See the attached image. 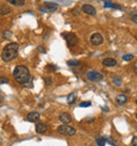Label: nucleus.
Listing matches in <instances>:
<instances>
[{"label":"nucleus","mask_w":137,"mask_h":146,"mask_svg":"<svg viewBox=\"0 0 137 146\" xmlns=\"http://www.w3.org/2000/svg\"><path fill=\"white\" fill-rule=\"evenodd\" d=\"M13 75H14V78L16 80V82L18 84L25 85L28 84L30 80H31V73H30V70L28 69V67L25 66H17L14 69V72H13Z\"/></svg>","instance_id":"obj_1"},{"label":"nucleus","mask_w":137,"mask_h":146,"mask_svg":"<svg viewBox=\"0 0 137 146\" xmlns=\"http://www.w3.org/2000/svg\"><path fill=\"white\" fill-rule=\"evenodd\" d=\"M18 49L19 46L16 42H11V44H7L2 50L1 53V58L2 60L5 62H9L16 58V56L18 54Z\"/></svg>","instance_id":"obj_2"},{"label":"nucleus","mask_w":137,"mask_h":146,"mask_svg":"<svg viewBox=\"0 0 137 146\" xmlns=\"http://www.w3.org/2000/svg\"><path fill=\"white\" fill-rule=\"evenodd\" d=\"M61 36H63V38L65 39L68 47H73V46H76V44H78V38H77V36L74 33L65 32V33L61 34Z\"/></svg>","instance_id":"obj_3"},{"label":"nucleus","mask_w":137,"mask_h":146,"mask_svg":"<svg viewBox=\"0 0 137 146\" xmlns=\"http://www.w3.org/2000/svg\"><path fill=\"white\" fill-rule=\"evenodd\" d=\"M57 131L62 135L71 137V135H74L76 133V129L71 127V126H68V125H60V126L57 127Z\"/></svg>","instance_id":"obj_4"},{"label":"nucleus","mask_w":137,"mask_h":146,"mask_svg":"<svg viewBox=\"0 0 137 146\" xmlns=\"http://www.w3.org/2000/svg\"><path fill=\"white\" fill-rule=\"evenodd\" d=\"M87 77L91 82H100L103 80V75L98 71H89L87 73Z\"/></svg>","instance_id":"obj_5"},{"label":"nucleus","mask_w":137,"mask_h":146,"mask_svg":"<svg viewBox=\"0 0 137 146\" xmlns=\"http://www.w3.org/2000/svg\"><path fill=\"white\" fill-rule=\"evenodd\" d=\"M90 40L94 46H99V44H101L103 42V37L99 33H94L93 35L91 36Z\"/></svg>","instance_id":"obj_6"},{"label":"nucleus","mask_w":137,"mask_h":146,"mask_svg":"<svg viewBox=\"0 0 137 146\" xmlns=\"http://www.w3.org/2000/svg\"><path fill=\"white\" fill-rule=\"evenodd\" d=\"M81 11L88 15L96 14V9H95L93 5H91V4H83L82 7H81Z\"/></svg>","instance_id":"obj_7"},{"label":"nucleus","mask_w":137,"mask_h":146,"mask_svg":"<svg viewBox=\"0 0 137 146\" xmlns=\"http://www.w3.org/2000/svg\"><path fill=\"white\" fill-rule=\"evenodd\" d=\"M58 119H59V121L62 123V125H68V123H71V122H72V117H71V115L67 112L61 113Z\"/></svg>","instance_id":"obj_8"},{"label":"nucleus","mask_w":137,"mask_h":146,"mask_svg":"<svg viewBox=\"0 0 137 146\" xmlns=\"http://www.w3.org/2000/svg\"><path fill=\"white\" fill-rule=\"evenodd\" d=\"M102 64L105 67H114L117 65V60L115 58H112V57H107V58L103 59Z\"/></svg>","instance_id":"obj_9"},{"label":"nucleus","mask_w":137,"mask_h":146,"mask_svg":"<svg viewBox=\"0 0 137 146\" xmlns=\"http://www.w3.org/2000/svg\"><path fill=\"white\" fill-rule=\"evenodd\" d=\"M40 117V114L38 112H36V111H33V112H30L29 114H28V117H26V119H28V121L29 122H37V121L39 120Z\"/></svg>","instance_id":"obj_10"},{"label":"nucleus","mask_w":137,"mask_h":146,"mask_svg":"<svg viewBox=\"0 0 137 146\" xmlns=\"http://www.w3.org/2000/svg\"><path fill=\"white\" fill-rule=\"evenodd\" d=\"M35 129H36L37 133H40V135H42V133H45V132H47V126L44 124V123H38V124L36 125Z\"/></svg>","instance_id":"obj_11"},{"label":"nucleus","mask_w":137,"mask_h":146,"mask_svg":"<svg viewBox=\"0 0 137 146\" xmlns=\"http://www.w3.org/2000/svg\"><path fill=\"white\" fill-rule=\"evenodd\" d=\"M116 102L118 103L119 105H124V104H126V102H128V98H126L124 94H119L117 95V98H116Z\"/></svg>","instance_id":"obj_12"},{"label":"nucleus","mask_w":137,"mask_h":146,"mask_svg":"<svg viewBox=\"0 0 137 146\" xmlns=\"http://www.w3.org/2000/svg\"><path fill=\"white\" fill-rule=\"evenodd\" d=\"M10 12H11V9H10V7H7V4L0 5V15H7L10 14Z\"/></svg>","instance_id":"obj_13"},{"label":"nucleus","mask_w":137,"mask_h":146,"mask_svg":"<svg viewBox=\"0 0 137 146\" xmlns=\"http://www.w3.org/2000/svg\"><path fill=\"white\" fill-rule=\"evenodd\" d=\"M57 10V7H52V5H45V7H40L39 11H42L44 13H47V12H55Z\"/></svg>","instance_id":"obj_14"},{"label":"nucleus","mask_w":137,"mask_h":146,"mask_svg":"<svg viewBox=\"0 0 137 146\" xmlns=\"http://www.w3.org/2000/svg\"><path fill=\"white\" fill-rule=\"evenodd\" d=\"M9 3H12L13 5H16V7H22L25 4L24 0H7Z\"/></svg>","instance_id":"obj_15"},{"label":"nucleus","mask_w":137,"mask_h":146,"mask_svg":"<svg viewBox=\"0 0 137 146\" xmlns=\"http://www.w3.org/2000/svg\"><path fill=\"white\" fill-rule=\"evenodd\" d=\"M103 3H105V7H113V9H118V10H121V9H123L120 5L114 4L113 2H111V1H105Z\"/></svg>","instance_id":"obj_16"},{"label":"nucleus","mask_w":137,"mask_h":146,"mask_svg":"<svg viewBox=\"0 0 137 146\" xmlns=\"http://www.w3.org/2000/svg\"><path fill=\"white\" fill-rule=\"evenodd\" d=\"M96 143H97L98 146H105L107 141H105V138L98 135V137H96Z\"/></svg>","instance_id":"obj_17"},{"label":"nucleus","mask_w":137,"mask_h":146,"mask_svg":"<svg viewBox=\"0 0 137 146\" xmlns=\"http://www.w3.org/2000/svg\"><path fill=\"white\" fill-rule=\"evenodd\" d=\"M76 99H77V96H76L75 93H71V94L68 96V99H67V101H68V104H73V103L76 102Z\"/></svg>","instance_id":"obj_18"},{"label":"nucleus","mask_w":137,"mask_h":146,"mask_svg":"<svg viewBox=\"0 0 137 146\" xmlns=\"http://www.w3.org/2000/svg\"><path fill=\"white\" fill-rule=\"evenodd\" d=\"M113 84L115 85V86H121V83H123V80H121V77H119V76H115L114 78H113Z\"/></svg>","instance_id":"obj_19"},{"label":"nucleus","mask_w":137,"mask_h":146,"mask_svg":"<svg viewBox=\"0 0 137 146\" xmlns=\"http://www.w3.org/2000/svg\"><path fill=\"white\" fill-rule=\"evenodd\" d=\"M79 60H76V59H72V60H68V65L71 67H76V66H79Z\"/></svg>","instance_id":"obj_20"},{"label":"nucleus","mask_w":137,"mask_h":146,"mask_svg":"<svg viewBox=\"0 0 137 146\" xmlns=\"http://www.w3.org/2000/svg\"><path fill=\"white\" fill-rule=\"evenodd\" d=\"M134 58V56L132 54H126L123 56V60H126V62H129V60H132Z\"/></svg>","instance_id":"obj_21"},{"label":"nucleus","mask_w":137,"mask_h":146,"mask_svg":"<svg viewBox=\"0 0 137 146\" xmlns=\"http://www.w3.org/2000/svg\"><path fill=\"white\" fill-rule=\"evenodd\" d=\"M105 141L108 143H110L111 145H113V146H117V142L116 141H114V140L112 139V138H110V137H108V138H105Z\"/></svg>","instance_id":"obj_22"},{"label":"nucleus","mask_w":137,"mask_h":146,"mask_svg":"<svg viewBox=\"0 0 137 146\" xmlns=\"http://www.w3.org/2000/svg\"><path fill=\"white\" fill-rule=\"evenodd\" d=\"M7 83H9V78L7 76H0V85L7 84Z\"/></svg>","instance_id":"obj_23"},{"label":"nucleus","mask_w":137,"mask_h":146,"mask_svg":"<svg viewBox=\"0 0 137 146\" xmlns=\"http://www.w3.org/2000/svg\"><path fill=\"white\" fill-rule=\"evenodd\" d=\"M91 102H81L79 104V107H90Z\"/></svg>","instance_id":"obj_24"},{"label":"nucleus","mask_w":137,"mask_h":146,"mask_svg":"<svg viewBox=\"0 0 137 146\" xmlns=\"http://www.w3.org/2000/svg\"><path fill=\"white\" fill-rule=\"evenodd\" d=\"M79 9H78V7H75V9H74V10H72V14L73 15H75V16H77V15L79 14Z\"/></svg>","instance_id":"obj_25"},{"label":"nucleus","mask_w":137,"mask_h":146,"mask_svg":"<svg viewBox=\"0 0 137 146\" xmlns=\"http://www.w3.org/2000/svg\"><path fill=\"white\" fill-rule=\"evenodd\" d=\"M131 145H132V146H137V137L133 138L132 142H131Z\"/></svg>","instance_id":"obj_26"},{"label":"nucleus","mask_w":137,"mask_h":146,"mask_svg":"<svg viewBox=\"0 0 137 146\" xmlns=\"http://www.w3.org/2000/svg\"><path fill=\"white\" fill-rule=\"evenodd\" d=\"M45 84L47 85L52 84V78H51V77H45Z\"/></svg>","instance_id":"obj_27"},{"label":"nucleus","mask_w":137,"mask_h":146,"mask_svg":"<svg viewBox=\"0 0 137 146\" xmlns=\"http://www.w3.org/2000/svg\"><path fill=\"white\" fill-rule=\"evenodd\" d=\"M132 21L135 22V23H137V14H135V15L132 16Z\"/></svg>","instance_id":"obj_28"},{"label":"nucleus","mask_w":137,"mask_h":146,"mask_svg":"<svg viewBox=\"0 0 137 146\" xmlns=\"http://www.w3.org/2000/svg\"><path fill=\"white\" fill-rule=\"evenodd\" d=\"M3 100H4L3 96H2V95H0V103H2V102H3Z\"/></svg>","instance_id":"obj_29"},{"label":"nucleus","mask_w":137,"mask_h":146,"mask_svg":"<svg viewBox=\"0 0 137 146\" xmlns=\"http://www.w3.org/2000/svg\"><path fill=\"white\" fill-rule=\"evenodd\" d=\"M135 117H136V119H137V113H136V114H135Z\"/></svg>","instance_id":"obj_30"},{"label":"nucleus","mask_w":137,"mask_h":146,"mask_svg":"<svg viewBox=\"0 0 137 146\" xmlns=\"http://www.w3.org/2000/svg\"><path fill=\"white\" fill-rule=\"evenodd\" d=\"M135 103H136V105H137V100H136V101H135Z\"/></svg>","instance_id":"obj_31"}]
</instances>
